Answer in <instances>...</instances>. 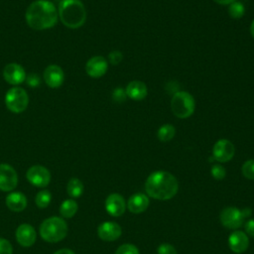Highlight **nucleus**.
Returning <instances> with one entry per match:
<instances>
[{"mask_svg": "<svg viewBox=\"0 0 254 254\" xmlns=\"http://www.w3.org/2000/svg\"><path fill=\"white\" fill-rule=\"evenodd\" d=\"M147 194L155 199L168 200L174 197L179 190V183L175 176L166 171L152 173L146 180Z\"/></svg>", "mask_w": 254, "mask_h": 254, "instance_id": "obj_1", "label": "nucleus"}, {"mask_svg": "<svg viewBox=\"0 0 254 254\" xmlns=\"http://www.w3.org/2000/svg\"><path fill=\"white\" fill-rule=\"evenodd\" d=\"M25 17L32 29L47 30L57 24L58 10L51 1L37 0L29 5Z\"/></svg>", "mask_w": 254, "mask_h": 254, "instance_id": "obj_2", "label": "nucleus"}, {"mask_svg": "<svg viewBox=\"0 0 254 254\" xmlns=\"http://www.w3.org/2000/svg\"><path fill=\"white\" fill-rule=\"evenodd\" d=\"M58 15L62 23L69 29L81 27L86 20V10L80 0H62Z\"/></svg>", "mask_w": 254, "mask_h": 254, "instance_id": "obj_3", "label": "nucleus"}, {"mask_svg": "<svg viewBox=\"0 0 254 254\" xmlns=\"http://www.w3.org/2000/svg\"><path fill=\"white\" fill-rule=\"evenodd\" d=\"M39 230L43 240L50 243H57L65 238L68 227L63 217L51 216L43 220Z\"/></svg>", "mask_w": 254, "mask_h": 254, "instance_id": "obj_4", "label": "nucleus"}, {"mask_svg": "<svg viewBox=\"0 0 254 254\" xmlns=\"http://www.w3.org/2000/svg\"><path fill=\"white\" fill-rule=\"evenodd\" d=\"M195 108V101L191 94L187 91H177L171 99V109L178 118L185 119L192 115Z\"/></svg>", "mask_w": 254, "mask_h": 254, "instance_id": "obj_5", "label": "nucleus"}, {"mask_svg": "<svg viewBox=\"0 0 254 254\" xmlns=\"http://www.w3.org/2000/svg\"><path fill=\"white\" fill-rule=\"evenodd\" d=\"M5 103L11 112L21 113L26 110L29 104L28 93L22 87H12L5 95Z\"/></svg>", "mask_w": 254, "mask_h": 254, "instance_id": "obj_6", "label": "nucleus"}, {"mask_svg": "<svg viewBox=\"0 0 254 254\" xmlns=\"http://www.w3.org/2000/svg\"><path fill=\"white\" fill-rule=\"evenodd\" d=\"M26 178L31 185L37 188H45L51 182V173L44 166L34 165L28 169Z\"/></svg>", "mask_w": 254, "mask_h": 254, "instance_id": "obj_7", "label": "nucleus"}, {"mask_svg": "<svg viewBox=\"0 0 254 254\" xmlns=\"http://www.w3.org/2000/svg\"><path fill=\"white\" fill-rule=\"evenodd\" d=\"M220 222L229 229H237L244 222V216L240 209L234 206H228L222 209L219 215Z\"/></svg>", "mask_w": 254, "mask_h": 254, "instance_id": "obj_8", "label": "nucleus"}, {"mask_svg": "<svg viewBox=\"0 0 254 254\" xmlns=\"http://www.w3.org/2000/svg\"><path fill=\"white\" fill-rule=\"evenodd\" d=\"M18 185L16 170L8 164H0V190L12 191Z\"/></svg>", "mask_w": 254, "mask_h": 254, "instance_id": "obj_9", "label": "nucleus"}, {"mask_svg": "<svg viewBox=\"0 0 254 254\" xmlns=\"http://www.w3.org/2000/svg\"><path fill=\"white\" fill-rule=\"evenodd\" d=\"M235 153L234 145L227 139L218 140L212 148V156L214 160L220 163H226L230 161Z\"/></svg>", "mask_w": 254, "mask_h": 254, "instance_id": "obj_10", "label": "nucleus"}, {"mask_svg": "<svg viewBox=\"0 0 254 254\" xmlns=\"http://www.w3.org/2000/svg\"><path fill=\"white\" fill-rule=\"evenodd\" d=\"M16 240L22 247H31L37 239V232L29 223L20 224L15 232Z\"/></svg>", "mask_w": 254, "mask_h": 254, "instance_id": "obj_11", "label": "nucleus"}, {"mask_svg": "<svg viewBox=\"0 0 254 254\" xmlns=\"http://www.w3.org/2000/svg\"><path fill=\"white\" fill-rule=\"evenodd\" d=\"M3 76L8 83L12 85H18L26 79V72L22 65L16 63H11L4 67Z\"/></svg>", "mask_w": 254, "mask_h": 254, "instance_id": "obj_12", "label": "nucleus"}, {"mask_svg": "<svg viewBox=\"0 0 254 254\" xmlns=\"http://www.w3.org/2000/svg\"><path fill=\"white\" fill-rule=\"evenodd\" d=\"M107 61L101 56H95L90 58L85 64L86 73L93 78L101 77L107 71Z\"/></svg>", "mask_w": 254, "mask_h": 254, "instance_id": "obj_13", "label": "nucleus"}, {"mask_svg": "<svg viewBox=\"0 0 254 254\" xmlns=\"http://www.w3.org/2000/svg\"><path fill=\"white\" fill-rule=\"evenodd\" d=\"M121 233V226L113 221L102 222L97 227V235L104 241H114L120 237Z\"/></svg>", "mask_w": 254, "mask_h": 254, "instance_id": "obj_14", "label": "nucleus"}, {"mask_svg": "<svg viewBox=\"0 0 254 254\" xmlns=\"http://www.w3.org/2000/svg\"><path fill=\"white\" fill-rule=\"evenodd\" d=\"M105 209L112 216H121L126 209V203L123 196L119 193L109 194L105 199Z\"/></svg>", "mask_w": 254, "mask_h": 254, "instance_id": "obj_15", "label": "nucleus"}, {"mask_svg": "<svg viewBox=\"0 0 254 254\" xmlns=\"http://www.w3.org/2000/svg\"><path fill=\"white\" fill-rule=\"evenodd\" d=\"M64 70L60 65L51 64L46 67L44 71V80L52 88H57L61 86L64 82Z\"/></svg>", "mask_w": 254, "mask_h": 254, "instance_id": "obj_16", "label": "nucleus"}, {"mask_svg": "<svg viewBox=\"0 0 254 254\" xmlns=\"http://www.w3.org/2000/svg\"><path fill=\"white\" fill-rule=\"evenodd\" d=\"M229 248L237 254L243 253L249 246V238L243 231H233L228 237Z\"/></svg>", "mask_w": 254, "mask_h": 254, "instance_id": "obj_17", "label": "nucleus"}, {"mask_svg": "<svg viewBox=\"0 0 254 254\" xmlns=\"http://www.w3.org/2000/svg\"><path fill=\"white\" fill-rule=\"evenodd\" d=\"M5 202L7 207L15 212L23 211L28 204L26 195L20 191H11L6 196Z\"/></svg>", "mask_w": 254, "mask_h": 254, "instance_id": "obj_18", "label": "nucleus"}, {"mask_svg": "<svg viewBox=\"0 0 254 254\" xmlns=\"http://www.w3.org/2000/svg\"><path fill=\"white\" fill-rule=\"evenodd\" d=\"M149 203L150 201L148 196L144 193L138 192L130 196L127 202V207L132 213L138 214V213L144 212L148 208Z\"/></svg>", "mask_w": 254, "mask_h": 254, "instance_id": "obj_19", "label": "nucleus"}, {"mask_svg": "<svg viewBox=\"0 0 254 254\" xmlns=\"http://www.w3.org/2000/svg\"><path fill=\"white\" fill-rule=\"evenodd\" d=\"M125 91H126L127 97L138 101V100H143L147 96L148 88L143 81L133 80L127 84Z\"/></svg>", "mask_w": 254, "mask_h": 254, "instance_id": "obj_20", "label": "nucleus"}, {"mask_svg": "<svg viewBox=\"0 0 254 254\" xmlns=\"http://www.w3.org/2000/svg\"><path fill=\"white\" fill-rule=\"evenodd\" d=\"M77 209H78L77 202L72 198H68L64 200L61 203L60 213L64 218H71L72 216H74Z\"/></svg>", "mask_w": 254, "mask_h": 254, "instance_id": "obj_21", "label": "nucleus"}, {"mask_svg": "<svg viewBox=\"0 0 254 254\" xmlns=\"http://www.w3.org/2000/svg\"><path fill=\"white\" fill-rule=\"evenodd\" d=\"M83 190H84V187L82 182L79 179L71 178L68 181L66 185V191L70 197L72 198L79 197L83 193Z\"/></svg>", "mask_w": 254, "mask_h": 254, "instance_id": "obj_22", "label": "nucleus"}, {"mask_svg": "<svg viewBox=\"0 0 254 254\" xmlns=\"http://www.w3.org/2000/svg\"><path fill=\"white\" fill-rule=\"evenodd\" d=\"M176 134V129L173 125L165 124L161 126L157 132V137L161 142H168L174 138Z\"/></svg>", "mask_w": 254, "mask_h": 254, "instance_id": "obj_23", "label": "nucleus"}, {"mask_svg": "<svg viewBox=\"0 0 254 254\" xmlns=\"http://www.w3.org/2000/svg\"><path fill=\"white\" fill-rule=\"evenodd\" d=\"M52 200V193L48 190H42L38 191L35 197V202L36 205L39 208H46L49 206Z\"/></svg>", "mask_w": 254, "mask_h": 254, "instance_id": "obj_24", "label": "nucleus"}, {"mask_svg": "<svg viewBox=\"0 0 254 254\" xmlns=\"http://www.w3.org/2000/svg\"><path fill=\"white\" fill-rule=\"evenodd\" d=\"M245 13V8L243 4L239 1H234L229 4L228 7V14L233 19H240Z\"/></svg>", "mask_w": 254, "mask_h": 254, "instance_id": "obj_25", "label": "nucleus"}, {"mask_svg": "<svg viewBox=\"0 0 254 254\" xmlns=\"http://www.w3.org/2000/svg\"><path fill=\"white\" fill-rule=\"evenodd\" d=\"M242 175L248 180H254V160L246 161L241 168Z\"/></svg>", "mask_w": 254, "mask_h": 254, "instance_id": "obj_26", "label": "nucleus"}, {"mask_svg": "<svg viewBox=\"0 0 254 254\" xmlns=\"http://www.w3.org/2000/svg\"><path fill=\"white\" fill-rule=\"evenodd\" d=\"M115 254H139V250L135 245L126 243L120 245L115 251Z\"/></svg>", "mask_w": 254, "mask_h": 254, "instance_id": "obj_27", "label": "nucleus"}, {"mask_svg": "<svg viewBox=\"0 0 254 254\" xmlns=\"http://www.w3.org/2000/svg\"><path fill=\"white\" fill-rule=\"evenodd\" d=\"M210 173H211V176L215 180H218V181L223 180L226 176V171H225L224 167L221 166V165H218V164L212 166V168L210 170Z\"/></svg>", "mask_w": 254, "mask_h": 254, "instance_id": "obj_28", "label": "nucleus"}, {"mask_svg": "<svg viewBox=\"0 0 254 254\" xmlns=\"http://www.w3.org/2000/svg\"><path fill=\"white\" fill-rule=\"evenodd\" d=\"M158 254H178L176 248L169 243H162L157 249Z\"/></svg>", "mask_w": 254, "mask_h": 254, "instance_id": "obj_29", "label": "nucleus"}, {"mask_svg": "<svg viewBox=\"0 0 254 254\" xmlns=\"http://www.w3.org/2000/svg\"><path fill=\"white\" fill-rule=\"evenodd\" d=\"M0 254H13L12 244L3 237H0Z\"/></svg>", "mask_w": 254, "mask_h": 254, "instance_id": "obj_30", "label": "nucleus"}, {"mask_svg": "<svg viewBox=\"0 0 254 254\" xmlns=\"http://www.w3.org/2000/svg\"><path fill=\"white\" fill-rule=\"evenodd\" d=\"M112 98L116 102H123V101H125L126 98H127V94H126L125 89H123L121 87L115 88L113 90V92H112Z\"/></svg>", "mask_w": 254, "mask_h": 254, "instance_id": "obj_31", "label": "nucleus"}, {"mask_svg": "<svg viewBox=\"0 0 254 254\" xmlns=\"http://www.w3.org/2000/svg\"><path fill=\"white\" fill-rule=\"evenodd\" d=\"M122 60H123V55L120 51H112L108 55V61L113 65L120 64L122 62Z\"/></svg>", "mask_w": 254, "mask_h": 254, "instance_id": "obj_32", "label": "nucleus"}, {"mask_svg": "<svg viewBox=\"0 0 254 254\" xmlns=\"http://www.w3.org/2000/svg\"><path fill=\"white\" fill-rule=\"evenodd\" d=\"M27 84L31 87H37L41 83V79L37 73H30L26 76Z\"/></svg>", "mask_w": 254, "mask_h": 254, "instance_id": "obj_33", "label": "nucleus"}, {"mask_svg": "<svg viewBox=\"0 0 254 254\" xmlns=\"http://www.w3.org/2000/svg\"><path fill=\"white\" fill-rule=\"evenodd\" d=\"M244 227H245L246 233L251 237H254V219H248L245 222Z\"/></svg>", "mask_w": 254, "mask_h": 254, "instance_id": "obj_34", "label": "nucleus"}, {"mask_svg": "<svg viewBox=\"0 0 254 254\" xmlns=\"http://www.w3.org/2000/svg\"><path fill=\"white\" fill-rule=\"evenodd\" d=\"M54 254H75V253L72 250H70V249L63 248V249H60V250L56 251Z\"/></svg>", "mask_w": 254, "mask_h": 254, "instance_id": "obj_35", "label": "nucleus"}, {"mask_svg": "<svg viewBox=\"0 0 254 254\" xmlns=\"http://www.w3.org/2000/svg\"><path fill=\"white\" fill-rule=\"evenodd\" d=\"M215 3L220 4V5H229L232 2H234L235 0H213Z\"/></svg>", "mask_w": 254, "mask_h": 254, "instance_id": "obj_36", "label": "nucleus"}, {"mask_svg": "<svg viewBox=\"0 0 254 254\" xmlns=\"http://www.w3.org/2000/svg\"><path fill=\"white\" fill-rule=\"evenodd\" d=\"M250 33H251V36L254 38V20L252 21V23L250 25Z\"/></svg>", "mask_w": 254, "mask_h": 254, "instance_id": "obj_37", "label": "nucleus"}]
</instances>
